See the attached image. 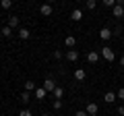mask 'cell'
Instances as JSON below:
<instances>
[{
  "mask_svg": "<svg viewBox=\"0 0 124 116\" xmlns=\"http://www.w3.org/2000/svg\"><path fill=\"white\" fill-rule=\"evenodd\" d=\"M101 56H103V60H108V62H114L116 54H114V50H112L110 46H103V50H101Z\"/></svg>",
  "mask_w": 124,
  "mask_h": 116,
  "instance_id": "obj_1",
  "label": "cell"
},
{
  "mask_svg": "<svg viewBox=\"0 0 124 116\" xmlns=\"http://www.w3.org/2000/svg\"><path fill=\"white\" fill-rule=\"evenodd\" d=\"M64 58H66L68 62H77V60H79V52H77L75 48H70V50L64 52Z\"/></svg>",
  "mask_w": 124,
  "mask_h": 116,
  "instance_id": "obj_2",
  "label": "cell"
},
{
  "mask_svg": "<svg viewBox=\"0 0 124 116\" xmlns=\"http://www.w3.org/2000/svg\"><path fill=\"white\" fill-rule=\"evenodd\" d=\"M41 87H44L46 91H54V89H56V83H54V79H52V77H48V79L44 81V85H41Z\"/></svg>",
  "mask_w": 124,
  "mask_h": 116,
  "instance_id": "obj_3",
  "label": "cell"
},
{
  "mask_svg": "<svg viewBox=\"0 0 124 116\" xmlns=\"http://www.w3.org/2000/svg\"><path fill=\"white\" fill-rule=\"evenodd\" d=\"M112 35H114V33H112V29H108V27H101V31H99V37H101V41H108Z\"/></svg>",
  "mask_w": 124,
  "mask_h": 116,
  "instance_id": "obj_4",
  "label": "cell"
},
{
  "mask_svg": "<svg viewBox=\"0 0 124 116\" xmlns=\"http://www.w3.org/2000/svg\"><path fill=\"white\" fill-rule=\"evenodd\" d=\"M39 13L44 15V17H50V15L54 13V8H52V4H48V2H46V4H41V6H39Z\"/></svg>",
  "mask_w": 124,
  "mask_h": 116,
  "instance_id": "obj_5",
  "label": "cell"
},
{
  "mask_svg": "<svg viewBox=\"0 0 124 116\" xmlns=\"http://www.w3.org/2000/svg\"><path fill=\"white\" fill-rule=\"evenodd\" d=\"M87 60H89L91 64H97V62H99V52H95V50H91V52L87 54Z\"/></svg>",
  "mask_w": 124,
  "mask_h": 116,
  "instance_id": "obj_6",
  "label": "cell"
},
{
  "mask_svg": "<svg viewBox=\"0 0 124 116\" xmlns=\"http://www.w3.org/2000/svg\"><path fill=\"white\" fill-rule=\"evenodd\" d=\"M112 15H114L116 19H122V17H124V6H120V4H116L114 8H112Z\"/></svg>",
  "mask_w": 124,
  "mask_h": 116,
  "instance_id": "obj_7",
  "label": "cell"
},
{
  "mask_svg": "<svg viewBox=\"0 0 124 116\" xmlns=\"http://www.w3.org/2000/svg\"><path fill=\"white\" fill-rule=\"evenodd\" d=\"M64 46H66L68 50L75 48V46H77V37H75V35H66V40H64Z\"/></svg>",
  "mask_w": 124,
  "mask_h": 116,
  "instance_id": "obj_8",
  "label": "cell"
},
{
  "mask_svg": "<svg viewBox=\"0 0 124 116\" xmlns=\"http://www.w3.org/2000/svg\"><path fill=\"white\" fill-rule=\"evenodd\" d=\"M97 110H99V108H97V104H95V102H91V104H87V110H85V112H87L89 116H93V114H97Z\"/></svg>",
  "mask_w": 124,
  "mask_h": 116,
  "instance_id": "obj_9",
  "label": "cell"
},
{
  "mask_svg": "<svg viewBox=\"0 0 124 116\" xmlns=\"http://www.w3.org/2000/svg\"><path fill=\"white\" fill-rule=\"evenodd\" d=\"M17 33H19V37H21V40H29V37H31V31L27 29V27H21Z\"/></svg>",
  "mask_w": 124,
  "mask_h": 116,
  "instance_id": "obj_10",
  "label": "cell"
},
{
  "mask_svg": "<svg viewBox=\"0 0 124 116\" xmlns=\"http://www.w3.org/2000/svg\"><path fill=\"white\" fill-rule=\"evenodd\" d=\"M70 19H72V21H75V23H79L81 19H83V10L75 8V10H72V13H70Z\"/></svg>",
  "mask_w": 124,
  "mask_h": 116,
  "instance_id": "obj_11",
  "label": "cell"
},
{
  "mask_svg": "<svg viewBox=\"0 0 124 116\" xmlns=\"http://www.w3.org/2000/svg\"><path fill=\"white\" fill-rule=\"evenodd\" d=\"M116 99H118V98H116V93H114V91H108V93L103 95V102H108V104H114Z\"/></svg>",
  "mask_w": 124,
  "mask_h": 116,
  "instance_id": "obj_12",
  "label": "cell"
},
{
  "mask_svg": "<svg viewBox=\"0 0 124 116\" xmlns=\"http://www.w3.org/2000/svg\"><path fill=\"white\" fill-rule=\"evenodd\" d=\"M75 79L77 81H85V79H87V73H85L83 68H77V71H75Z\"/></svg>",
  "mask_w": 124,
  "mask_h": 116,
  "instance_id": "obj_13",
  "label": "cell"
},
{
  "mask_svg": "<svg viewBox=\"0 0 124 116\" xmlns=\"http://www.w3.org/2000/svg\"><path fill=\"white\" fill-rule=\"evenodd\" d=\"M37 89V85H35V81H25V91H29V93H31V91H35Z\"/></svg>",
  "mask_w": 124,
  "mask_h": 116,
  "instance_id": "obj_14",
  "label": "cell"
},
{
  "mask_svg": "<svg viewBox=\"0 0 124 116\" xmlns=\"http://www.w3.org/2000/svg\"><path fill=\"white\" fill-rule=\"evenodd\" d=\"M8 27H10V29H15V27H19V17H15V15H10V17H8Z\"/></svg>",
  "mask_w": 124,
  "mask_h": 116,
  "instance_id": "obj_15",
  "label": "cell"
},
{
  "mask_svg": "<svg viewBox=\"0 0 124 116\" xmlns=\"http://www.w3.org/2000/svg\"><path fill=\"white\" fill-rule=\"evenodd\" d=\"M33 93H35V98H37V99H44V98H46V93H48V91H46L44 87H37V89L33 91Z\"/></svg>",
  "mask_w": 124,
  "mask_h": 116,
  "instance_id": "obj_16",
  "label": "cell"
},
{
  "mask_svg": "<svg viewBox=\"0 0 124 116\" xmlns=\"http://www.w3.org/2000/svg\"><path fill=\"white\" fill-rule=\"evenodd\" d=\"M52 93H54V99H62V95H64V89H62V87H58V85H56V89H54Z\"/></svg>",
  "mask_w": 124,
  "mask_h": 116,
  "instance_id": "obj_17",
  "label": "cell"
},
{
  "mask_svg": "<svg viewBox=\"0 0 124 116\" xmlns=\"http://www.w3.org/2000/svg\"><path fill=\"white\" fill-rule=\"evenodd\" d=\"M10 6H13V0H0V8H4V10H8Z\"/></svg>",
  "mask_w": 124,
  "mask_h": 116,
  "instance_id": "obj_18",
  "label": "cell"
},
{
  "mask_svg": "<svg viewBox=\"0 0 124 116\" xmlns=\"http://www.w3.org/2000/svg\"><path fill=\"white\" fill-rule=\"evenodd\" d=\"M21 102L23 104H29L31 102V93H29V91H23V93H21Z\"/></svg>",
  "mask_w": 124,
  "mask_h": 116,
  "instance_id": "obj_19",
  "label": "cell"
},
{
  "mask_svg": "<svg viewBox=\"0 0 124 116\" xmlns=\"http://www.w3.org/2000/svg\"><path fill=\"white\" fill-rule=\"evenodd\" d=\"M2 35H4V37H10V35H13V29H10L8 25H4V27H2Z\"/></svg>",
  "mask_w": 124,
  "mask_h": 116,
  "instance_id": "obj_20",
  "label": "cell"
},
{
  "mask_svg": "<svg viewBox=\"0 0 124 116\" xmlns=\"http://www.w3.org/2000/svg\"><path fill=\"white\" fill-rule=\"evenodd\" d=\"M85 2H87V8L89 10H93L95 6H97V0H85Z\"/></svg>",
  "mask_w": 124,
  "mask_h": 116,
  "instance_id": "obj_21",
  "label": "cell"
},
{
  "mask_svg": "<svg viewBox=\"0 0 124 116\" xmlns=\"http://www.w3.org/2000/svg\"><path fill=\"white\" fill-rule=\"evenodd\" d=\"M54 58H56V60H62V58H64V52H62V50H54Z\"/></svg>",
  "mask_w": 124,
  "mask_h": 116,
  "instance_id": "obj_22",
  "label": "cell"
},
{
  "mask_svg": "<svg viewBox=\"0 0 124 116\" xmlns=\"http://www.w3.org/2000/svg\"><path fill=\"white\" fill-rule=\"evenodd\" d=\"M116 98H118V99H124V87H120V89L116 91Z\"/></svg>",
  "mask_w": 124,
  "mask_h": 116,
  "instance_id": "obj_23",
  "label": "cell"
},
{
  "mask_svg": "<svg viewBox=\"0 0 124 116\" xmlns=\"http://www.w3.org/2000/svg\"><path fill=\"white\" fill-rule=\"evenodd\" d=\"M62 108V99H54V110H60Z\"/></svg>",
  "mask_w": 124,
  "mask_h": 116,
  "instance_id": "obj_24",
  "label": "cell"
},
{
  "mask_svg": "<svg viewBox=\"0 0 124 116\" xmlns=\"http://www.w3.org/2000/svg\"><path fill=\"white\" fill-rule=\"evenodd\" d=\"M103 4H106V6H112V8H114V6H116V0H103Z\"/></svg>",
  "mask_w": 124,
  "mask_h": 116,
  "instance_id": "obj_25",
  "label": "cell"
},
{
  "mask_svg": "<svg viewBox=\"0 0 124 116\" xmlns=\"http://www.w3.org/2000/svg\"><path fill=\"white\" fill-rule=\"evenodd\" d=\"M19 116H33V114H31L29 110H21V112H19Z\"/></svg>",
  "mask_w": 124,
  "mask_h": 116,
  "instance_id": "obj_26",
  "label": "cell"
},
{
  "mask_svg": "<svg viewBox=\"0 0 124 116\" xmlns=\"http://www.w3.org/2000/svg\"><path fill=\"white\" fill-rule=\"evenodd\" d=\"M75 116H89V114H87V112H85V110H79V112H77Z\"/></svg>",
  "mask_w": 124,
  "mask_h": 116,
  "instance_id": "obj_27",
  "label": "cell"
},
{
  "mask_svg": "<svg viewBox=\"0 0 124 116\" xmlns=\"http://www.w3.org/2000/svg\"><path fill=\"white\" fill-rule=\"evenodd\" d=\"M118 114H120V116H124V106H118Z\"/></svg>",
  "mask_w": 124,
  "mask_h": 116,
  "instance_id": "obj_28",
  "label": "cell"
},
{
  "mask_svg": "<svg viewBox=\"0 0 124 116\" xmlns=\"http://www.w3.org/2000/svg\"><path fill=\"white\" fill-rule=\"evenodd\" d=\"M120 66H122V68H124V56H122V58H120Z\"/></svg>",
  "mask_w": 124,
  "mask_h": 116,
  "instance_id": "obj_29",
  "label": "cell"
},
{
  "mask_svg": "<svg viewBox=\"0 0 124 116\" xmlns=\"http://www.w3.org/2000/svg\"><path fill=\"white\" fill-rule=\"evenodd\" d=\"M46 2H48V4H54V2H56V0H46Z\"/></svg>",
  "mask_w": 124,
  "mask_h": 116,
  "instance_id": "obj_30",
  "label": "cell"
},
{
  "mask_svg": "<svg viewBox=\"0 0 124 116\" xmlns=\"http://www.w3.org/2000/svg\"><path fill=\"white\" fill-rule=\"evenodd\" d=\"M41 116H52V114H41Z\"/></svg>",
  "mask_w": 124,
  "mask_h": 116,
  "instance_id": "obj_31",
  "label": "cell"
},
{
  "mask_svg": "<svg viewBox=\"0 0 124 116\" xmlns=\"http://www.w3.org/2000/svg\"><path fill=\"white\" fill-rule=\"evenodd\" d=\"M75 2H83V0H75Z\"/></svg>",
  "mask_w": 124,
  "mask_h": 116,
  "instance_id": "obj_32",
  "label": "cell"
},
{
  "mask_svg": "<svg viewBox=\"0 0 124 116\" xmlns=\"http://www.w3.org/2000/svg\"><path fill=\"white\" fill-rule=\"evenodd\" d=\"M93 116H97V114H93Z\"/></svg>",
  "mask_w": 124,
  "mask_h": 116,
  "instance_id": "obj_33",
  "label": "cell"
}]
</instances>
